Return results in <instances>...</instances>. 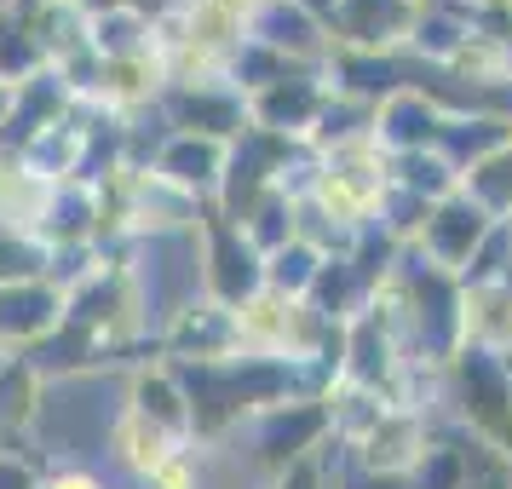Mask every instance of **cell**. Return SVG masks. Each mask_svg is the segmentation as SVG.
<instances>
[{
	"label": "cell",
	"instance_id": "6da1fadb",
	"mask_svg": "<svg viewBox=\"0 0 512 489\" xmlns=\"http://www.w3.org/2000/svg\"><path fill=\"white\" fill-rule=\"evenodd\" d=\"M196 288H202V300L225 305V311H236L265 288V254L219 208L196 213Z\"/></svg>",
	"mask_w": 512,
	"mask_h": 489
},
{
	"label": "cell",
	"instance_id": "7a4b0ae2",
	"mask_svg": "<svg viewBox=\"0 0 512 489\" xmlns=\"http://www.w3.org/2000/svg\"><path fill=\"white\" fill-rule=\"evenodd\" d=\"M156 121L167 133H196V139L236 144L248 133V98L236 93L225 75H213V81H167L156 93Z\"/></svg>",
	"mask_w": 512,
	"mask_h": 489
},
{
	"label": "cell",
	"instance_id": "3957f363",
	"mask_svg": "<svg viewBox=\"0 0 512 489\" xmlns=\"http://www.w3.org/2000/svg\"><path fill=\"white\" fill-rule=\"evenodd\" d=\"M242 432L254 443V449H248L254 466L265 478H277V472H288L294 461H305L311 449L328 443V409H323V397H288V403L259 409ZM242 432H236V438H242Z\"/></svg>",
	"mask_w": 512,
	"mask_h": 489
},
{
	"label": "cell",
	"instance_id": "277c9868",
	"mask_svg": "<svg viewBox=\"0 0 512 489\" xmlns=\"http://www.w3.org/2000/svg\"><path fill=\"white\" fill-rule=\"evenodd\" d=\"M323 110H328L323 70H288L277 81H265L259 93H248V127L277 133V139H294V144H311Z\"/></svg>",
	"mask_w": 512,
	"mask_h": 489
},
{
	"label": "cell",
	"instance_id": "5b68a950",
	"mask_svg": "<svg viewBox=\"0 0 512 489\" xmlns=\"http://www.w3.org/2000/svg\"><path fill=\"white\" fill-rule=\"evenodd\" d=\"M150 351L162 363H219V357H236L242 340H236V311L213 300H185L173 317H162V328L150 334Z\"/></svg>",
	"mask_w": 512,
	"mask_h": 489
},
{
	"label": "cell",
	"instance_id": "8992f818",
	"mask_svg": "<svg viewBox=\"0 0 512 489\" xmlns=\"http://www.w3.org/2000/svg\"><path fill=\"white\" fill-rule=\"evenodd\" d=\"M489 231H495V219H489L484 208H472L461 190L455 196H443V202H432V213H426V225H420V236L409 242L432 271H443V277H466V265L478 259V248L489 242Z\"/></svg>",
	"mask_w": 512,
	"mask_h": 489
},
{
	"label": "cell",
	"instance_id": "52a82bcc",
	"mask_svg": "<svg viewBox=\"0 0 512 489\" xmlns=\"http://www.w3.org/2000/svg\"><path fill=\"white\" fill-rule=\"evenodd\" d=\"M225 156H231V144H219V139H196V133H162L144 167H150V173H156L167 190H179L185 202L208 208L213 196H219V179H225Z\"/></svg>",
	"mask_w": 512,
	"mask_h": 489
},
{
	"label": "cell",
	"instance_id": "ba28073f",
	"mask_svg": "<svg viewBox=\"0 0 512 489\" xmlns=\"http://www.w3.org/2000/svg\"><path fill=\"white\" fill-rule=\"evenodd\" d=\"M420 0H340L328 18V47L340 52H403Z\"/></svg>",
	"mask_w": 512,
	"mask_h": 489
},
{
	"label": "cell",
	"instance_id": "9c48e42d",
	"mask_svg": "<svg viewBox=\"0 0 512 489\" xmlns=\"http://www.w3.org/2000/svg\"><path fill=\"white\" fill-rule=\"evenodd\" d=\"M449 110H443L438 98L426 93V87H397L392 98H380L369 116V139L386 150V156H415V150H438V133Z\"/></svg>",
	"mask_w": 512,
	"mask_h": 489
},
{
	"label": "cell",
	"instance_id": "30bf717a",
	"mask_svg": "<svg viewBox=\"0 0 512 489\" xmlns=\"http://www.w3.org/2000/svg\"><path fill=\"white\" fill-rule=\"evenodd\" d=\"M64 323V288L52 277L0 282V351H35Z\"/></svg>",
	"mask_w": 512,
	"mask_h": 489
},
{
	"label": "cell",
	"instance_id": "8fae6325",
	"mask_svg": "<svg viewBox=\"0 0 512 489\" xmlns=\"http://www.w3.org/2000/svg\"><path fill=\"white\" fill-rule=\"evenodd\" d=\"M248 41L271 47L277 58L300 64V70H323L328 58V29L305 12L300 0H259L248 18Z\"/></svg>",
	"mask_w": 512,
	"mask_h": 489
},
{
	"label": "cell",
	"instance_id": "7c38bea8",
	"mask_svg": "<svg viewBox=\"0 0 512 489\" xmlns=\"http://www.w3.org/2000/svg\"><path fill=\"white\" fill-rule=\"evenodd\" d=\"M179 443H190V438H173V432L150 426L144 415H133V409L121 403L116 415H110V426H104V443H98V449H104V461H110V472H116V484L139 489Z\"/></svg>",
	"mask_w": 512,
	"mask_h": 489
},
{
	"label": "cell",
	"instance_id": "4fadbf2b",
	"mask_svg": "<svg viewBox=\"0 0 512 489\" xmlns=\"http://www.w3.org/2000/svg\"><path fill=\"white\" fill-rule=\"evenodd\" d=\"M121 403H127L133 415H144L150 426L173 432V438H190L185 386H179L173 363H162V357H139V363H127V374H121Z\"/></svg>",
	"mask_w": 512,
	"mask_h": 489
},
{
	"label": "cell",
	"instance_id": "5bb4252c",
	"mask_svg": "<svg viewBox=\"0 0 512 489\" xmlns=\"http://www.w3.org/2000/svg\"><path fill=\"white\" fill-rule=\"evenodd\" d=\"M75 110V93L70 81L52 70H35L29 81H18L12 87V98H6V133H0V144H12V150H24L35 133H47V127H58V121Z\"/></svg>",
	"mask_w": 512,
	"mask_h": 489
},
{
	"label": "cell",
	"instance_id": "9a60e30c",
	"mask_svg": "<svg viewBox=\"0 0 512 489\" xmlns=\"http://www.w3.org/2000/svg\"><path fill=\"white\" fill-rule=\"evenodd\" d=\"M41 409H47V374L24 351H0V443L35 438Z\"/></svg>",
	"mask_w": 512,
	"mask_h": 489
},
{
	"label": "cell",
	"instance_id": "2e32d148",
	"mask_svg": "<svg viewBox=\"0 0 512 489\" xmlns=\"http://www.w3.org/2000/svg\"><path fill=\"white\" fill-rule=\"evenodd\" d=\"M461 346L472 351L512 346V282H461Z\"/></svg>",
	"mask_w": 512,
	"mask_h": 489
},
{
	"label": "cell",
	"instance_id": "e0dca14e",
	"mask_svg": "<svg viewBox=\"0 0 512 489\" xmlns=\"http://www.w3.org/2000/svg\"><path fill=\"white\" fill-rule=\"evenodd\" d=\"M35 70H47V52L35 41V24H29V12L0 0V87H18Z\"/></svg>",
	"mask_w": 512,
	"mask_h": 489
},
{
	"label": "cell",
	"instance_id": "ac0fdd59",
	"mask_svg": "<svg viewBox=\"0 0 512 489\" xmlns=\"http://www.w3.org/2000/svg\"><path fill=\"white\" fill-rule=\"evenodd\" d=\"M461 196L472 202V208H484L495 225L512 213V144H501V150H489L484 162H472L461 173Z\"/></svg>",
	"mask_w": 512,
	"mask_h": 489
},
{
	"label": "cell",
	"instance_id": "d6986e66",
	"mask_svg": "<svg viewBox=\"0 0 512 489\" xmlns=\"http://www.w3.org/2000/svg\"><path fill=\"white\" fill-rule=\"evenodd\" d=\"M41 196H47V185L29 173L24 150L0 144V225H29L35 208H41Z\"/></svg>",
	"mask_w": 512,
	"mask_h": 489
},
{
	"label": "cell",
	"instance_id": "ffe728a7",
	"mask_svg": "<svg viewBox=\"0 0 512 489\" xmlns=\"http://www.w3.org/2000/svg\"><path fill=\"white\" fill-rule=\"evenodd\" d=\"M317 265H323V248H311L305 236H294V242H282V248L265 254V288L282 294V300H305Z\"/></svg>",
	"mask_w": 512,
	"mask_h": 489
},
{
	"label": "cell",
	"instance_id": "44dd1931",
	"mask_svg": "<svg viewBox=\"0 0 512 489\" xmlns=\"http://www.w3.org/2000/svg\"><path fill=\"white\" fill-rule=\"evenodd\" d=\"M242 236L254 242L259 254H271V248H282V242H294V236H300V196H294V190H271V196L242 219Z\"/></svg>",
	"mask_w": 512,
	"mask_h": 489
},
{
	"label": "cell",
	"instance_id": "7402d4cb",
	"mask_svg": "<svg viewBox=\"0 0 512 489\" xmlns=\"http://www.w3.org/2000/svg\"><path fill=\"white\" fill-rule=\"evenodd\" d=\"M52 277V248L29 225H0V282Z\"/></svg>",
	"mask_w": 512,
	"mask_h": 489
},
{
	"label": "cell",
	"instance_id": "603a6c76",
	"mask_svg": "<svg viewBox=\"0 0 512 489\" xmlns=\"http://www.w3.org/2000/svg\"><path fill=\"white\" fill-rule=\"evenodd\" d=\"M139 489H208V449L179 443V449H173V455H167Z\"/></svg>",
	"mask_w": 512,
	"mask_h": 489
},
{
	"label": "cell",
	"instance_id": "cb8c5ba5",
	"mask_svg": "<svg viewBox=\"0 0 512 489\" xmlns=\"http://www.w3.org/2000/svg\"><path fill=\"white\" fill-rule=\"evenodd\" d=\"M47 466L29 455L24 443H0V489H41Z\"/></svg>",
	"mask_w": 512,
	"mask_h": 489
},
{
	"label": "cell",
	"instance_id": "d4e9b609",
	"mask_svg": "<svg viewBox=\"0 0 512 489\" xmlns=\"http://www.w3.org/2000/svg\"><path fill=\"white\" fill-rule=\"evenodd\" d=\"M41 489H121L116 478H104L98 466H87V461H52L47 466V484Z\"/></svg>",
	"mask_w": 512,
	"mask_h": 489
},
{
	"label": "cell",
	"instance_id": "484cf974",
	"mask_svg": "<svg viewBox=\"0 0 512 489\" xmlns=\"http://www.w3.org/2000/svg\"><path fill=\"white\" fill-rule=\"evenodd\" d=\"M185 0H127V12H139V18H150V24H162V18H173Z\"/></svg>",
	"mask_w": 512,
	"mask_h": 489
},
{
	"label": "cell",
	"instance_id": "4316f807",
	"mask_svg": "<svg viewBox=\"0 0 512 489\" xmlns=\"http://www.w3.org/2000/svg\"><path fill=\"white\" fill-rule=\"evenodd\" d=\"M70 6L81 12V18H87V24H93V18H104V12H121L127 0H70Z\"/></svg>",
	"mask_w": 512,
	"mask_h": 489
},
{
	"label": "cell",
	"instance_id": "83f0119b",
	"mask_svg": "<svg viewBox=\"0 0 512 489\" xmlns=\"http://www.w3.org/2000/svg\"><path fill=\"white\" fill-rule=\"evenodd\" d=\"M305 12H311V18H317V24L328 29V18H334V6H340V0H300Z\"/></svg>",
	"mask_w": 512,
	"mask_h": 489
},
{
	"label": "cell",
	"instance_id": "f1b7e54d",
	"mask_svg": "<svg viewBox=\"0 0 512 489\" xmlns=\"http://www.w3.org/2000/svg\"><path fill=\"white\" fill-rule=\"evenodd\" d=\"M6 6H18V12H29V6H41V0H6Z\"/></svg>",
	"mask_w": 512,
	"mask_h": 489
}]
</instances>
